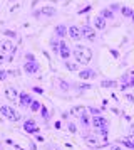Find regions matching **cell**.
<instances>
[{"instance_id": "cell-1", "label": "cell", "mask_w": 134, "mask_h": 150, "mask_svg": "<svg viewBox=\"0 0 134 150\" xmlns=\"http://www.w3.org/2000/svg\"><path fill=\"white\" fill-rule=\"evenodd\" d=\"M72 56H74V59H75L77 64H89L91 59H92L94 52H92V49L91 47L77 44V46L72 49Z\"/></svg>"}, {"instance_id": "cell-2", "label": "cell", "mask_w": 134, "mask_h": 150, "mask_svg": "<svg viewBox=\"0 0 134 150\" xmlns=\"http://www.w3.org/2000/svg\"><path fill=\"white\" fill-rule=\"evenodd\" d=\"M0 113L5 116L8 122H19L20 118H22V115H20L19 111H15L13 106H8V105H2L0 106Z\"/></svg>"}, {"instance_id": "cell-3", "label": "cell", "mask_w": 134, "mask_h": 150, "mask_svg": "<svg viewBox=\"0 0 134 150\" xmlns=\"http://www.w3.org/2000/svg\"><path fill=\"white\" fill-rule=\"evenodd\" d=\"M80 34H82L84 39H87V41H91V42H94L96 41V37H97L96 29H94L92 25H89V24H84V25L80 27Z\"/></svg>"}, {"instance_id": "cell-4", "label": "cell", "mask_w": 134, "mask_h": 150, "mask_svg": "<svg viewBox=\"0 0 134 150\" xmlns=\"http://www.w3.org/2000/svg\"><path fill=\"white\" fill-rule=\"evenodd\" d=\"M91 127H94L96 130L106 128V127H109V120H107L106 116H102V115L92 116V120H91Z\"/></svg>"}, {"instance_id": "cell-5", "label": "cell", "mask_w": 134, "mask_h": 150, "mask_svg": "<svg viewBox=\"0 0 134 150\" xmlns=\"http://www.w3.org/2000/svg\"><path fill=\"white\" fill-rule=\"evenodd\" d=\"M24 71H25L27 74H37V73H40V62L37 61V59H34V61H25Z\"/></svg>"}, {"instance_id": "cell-6", "label": "cell", "mask_w": 134, "mask_h": 150, "mask_svg": "<svg viewBox=\"0 0 134 150\" xmlns=\"http://www.w3.org/2000/svg\"><path fill=\"white\" fill-rule=\"evenodd\" d=\"M59 56L64 61H69V57L72 56V49L67 46L66 41H60V47H59Z\"/></svg>"}, {"instance_id": "cell-7", "label": "cell", "mask_w": 134, "mask_h": 150, "mask_svg": "<svg viewBox=\"0 0 134 150\" xmlns=\"http://www.w3.org/2000/svg\"><path fill=\"white\" fill-rule=\"evenodd\" d=\"M54 35H55L57 39H64L66 35H69V27H67L66 24H57V25L54 27Z\"/></svg>"}, {"instance_id": "cell-8", "label": "cell", "mask_w": 134, "mask_h": 150, "mask_svg": "<svg viewBox=\"0 0 134 150\" xmlns=\"http://www.w3.org/2000/svg\"><path fill=\"white\" fill-rule=\"evenodd\" d=\"M34 101V98H32V95L30 93H20L19 95V105H20V108H29L30 106V103Z\"/></svg>"}, {"instance_id": "cell-9", "label": "cell", "mask_w": 134, "mask_h": 150, "mask_svg": "<svg viewBox=\"0 0 134 150\" xmlns=\"http://www.w3.org/2000/svg\"><path fill=\"white\" fill-rule=\"evenodd\" d=\"M24 130H25L27 133H32V135H37L39 133V127L35 125L34 118H27L25 122H24Z\"/></svg>"}, {"instance_id": "cell-10", "label": "cell", "mask_w": 134, "mask_h": 150, "mask_svg": "<svg viewBox=\"0 0 134 150\" xmlns=\"http://www.w3.org/2000/svg\"><path fill=\"white\" fill-rule=\"evenodd\" d=\"M5 96L8 101L15 103L17 100H19V91H17V88H13V86H7L5 88Z\"/></svg>"}, {"instance_id": "cell-11", "label": "cell", "mask_w": 134, "mask_h": 150, "mask_svg": "<svg viewBox=\"0 0 134 150\" xmlns=\"http://www.w3.org/2000/svg\"><path fill=\"white\" fill-rule=\"evenodd\" d=\"M79 120H80V125H82L84 128H89V127H91V120H92V116H91V113L87 111V108L79 115Z\"/></svg>"}, {"instance_id": "cell-12", "label": "cell", "mask_w": 134, "mask_h": 150, "mask_svg": "<svg viewBox=\"0 0 134 150\" xmlns=\"http://www.w3.org/2000/svg\"><path fill=\"white\" fill-rule=\"evenodd\" d=\"M0 51L5 54H15V46L10 41H0Z\"/></svg>"}, {"instance_id": "cell-13", "label": "cell", "mask_w": 134, "mask_h": 150, "mask_svg": "<svg viewBox=\"0 0 134 150\" xmlns=\"http://www.w3.org/2000/svg\"><path fill=\"white\" fill-rule=\"evenodd\" d=\"M35 17H40V15H45V17H54V15H57V10L54 7H42L40 10L35 12Z\"/></svg>"}, {"instance_id": "cell-14", "label": "cell", "mask_w": 134, "mask_h": 150, "mask_svg": "<svg viewBox=\"0 0 134 150\" xmlns=\"http://www.w3.org/2000/svg\"><path fill=\"white\" fill-rule=\"evenodd\" d=\"M94 29H97V30H104V29L107 27V21L104 19V17H100V15H96L94 17Z\"/></svg>"}, {"instance_id": "cell-15", "label": "cell", "mask_w": 134, "mask_h": 150, "mask_svg": "<svg viewBox=\"0 0 134 150\" xmlns=\"http://www.w3.org/2000/svg\"><path fill=\"white\" fill-rule=\"evenodd\" d=\"M69 37H70L72 41H80V39H82L80 27H77V25H70V27H69Z\"/></svg>"}, {"instance_id": "cell-16", "label": "cell", "mask_w": 134, "mask_h": 150, "mask_svg": "<svg viewBox=\"0 0 134 150\" xmlns=\"http://www.w3.org/2000/svg\"><path fill=\"white\" fill-rule=\"evenodd\" d=\"M96 76H97V71L96 69H82V71H79L80 79H94Z\"/></svg>"}, {"instance_id": "cell-17", "label": "cell", "mask_w": 134, "mask_h": 150, "mask_svg": "<svg viewBox=\"0 0 134 150\" xmlns=\"http://www.w3.org/2000/svg\"><path fill=\"white\" fill-rule=\"evenodd\" d=\"M99 15H100V17H104L106 21H112V19H114V12H112L109 7L100 8V14H99Z\"/></svg>"}, {"instance_id": "cell-18", "label": "cell", "mask_w": 134, "mask_h": 150, "mask_svg": "<svg viewBox=\"0 0 134 150\" xmlns=\"http://www.w3.org/2000/svg\"><path fill=\"white\" fill-rule=\"evenodd\" d=\"M100 86L102 88H117V81H114V79H102Z\"/></svg>"}, {"instance_id": "cell-19", "label": "cell", "mask_w": 134, "mask_h": 150, "mask_svg": "<svg viewBox=\"0 0 134 150\" xmlns=\"http://www.w3.org/2000/svg\"><path fill=\"white\" fill-rule=\"evenodd\" d=\"M119 143H121V145H124V147H127V149L134 150V137H133V138H122Z\"/></svg>"}, {"instance_id": "cell-20", "label": "cell", "mask_w": 134, "mask_h": 150, "mask_svg": "<svg viewBox=\"0 0 134 150\" xmlns=\"http://www.w3.org/2000/svg\"><path fill=\"white\" fill-rule=\"evenodd\" d=\"M50 47H52V51H54V54H59L60 41H59V39H52V41H50Z\"/></svg>"}, {"instance_id": "cell-21", "label": "cell", "mask_w": 134, "mask_h": 150, "mask_svg": "<svg viewBox=\"0 0 134 150\" xmlns=\"http://www.w3.org/2000/svg\"><path fill=\"white\" fill-rule=\"evenodd\" d=\"M121 14H122V17H133L134 8H131V7H121Z\"/></svg>"}, {"instance_id": "cell-22", "label": "cell", "mask_w": 134, "mask_h": 150, "mask_svg": "<svg viewBox=\"0 0 134 150\" xmlns=\"http://www.w3.org/2000/svg\"><path fill=\"white\" fill-rule=\"evenodd\" d=\"M40 101H37V100H34L32 103H30V106H29V110L32 111V113H35V111H40Z\"/></svg>"}, {"instance_id": "cell-23", "label": "cell", "mask_w": 134, "mask_h": 150, "mask_svg": "<svg viewBox=\"0 0 134 150\" xmlns=\"http://www.w3.org/2000/svg\"><path fill=\"white\" fill-rule=\"evenodd\" d=\"M66 64V68L69 69V71H77V68H79V64L77 62H70V61H66L64 62Z\"/></svg>"}, {"instance_id": "cell-24", "label": "cell", "mask_w": 134, "mask_h": 150, "mask_svg": "<svg viewBox=\"0 0 134 150\" xmlns=\"http://www.w3.org/2000/svg\"><path fill=\"white\" fill-rule=\"evenodd\" d=\"M87 111L91 113V116H97V115H102V110H99V108H94V106H89V108H87Z\"/></svg>"}, {"instance_id": "cell-25", "label": "cell", "mask_w": 134, "mask_h": 150, "mask_svg": "<svg viewBox=\"0 0 134 150\" xmlns=\"http://www.w3.org/2000/svg\"><path fill=\"white\" fill-rule=\"evenodd\" d=\"M59 86L62 91H69V88H70V83L69 81H64V79H59Z\"/></svg>"}, {"instance_id": "cell-26", "label": "cell", "mask_w": 134, "mask_h": 150, "mask_svg": "<svg viewBox=\"0 0 134 150\" xmlns=\"http://www.w3.org/2000/svg\"><path fill=\"white\" fill-rule=\"evenodd\" d=\"M40 116H42L44 120H49V110H47L45 106H44V105L40 106Z\"/></svg>"}, {"instance_id": "cell-27", "label": "cell", "mask_w": 134, "mask_h": 150, "mask_svg": "<svg viewBox=\"0 0 134 150\" xmlns=\"http://www.w3.org/2000/svg\"><path fill=\"white\" fill-rule=\"evenodd\" d=\"M86 142L89 143V145H94V147H97V145H99L96 137H86Z\"/></svg>"}, {"instance_id": "cell-28", "label": "cell", "mask_w": 134, "mask_h": 150, "mask_svg": "<svg viewBox=\"0 0 134 150\" xmlns=\"http://www.w3.org/2000/svg\"><path fill=\"white\" fill-rule=\"evenodd\" d=\"M91 8H92V5H86L84 8H79V10H77V14H79V15L87 14V12H91Z\"/></svg>"}, {"instance_id": "cell-29", "label": "cell", "mask_w": 134, "mask_h": 150, "mask_svg": "<svg viewBox=\"0 0 134 150\" xmlns=\"http://www.w3.org/2000/svg\"><path fill=\"white\" fill-rule=\"evenodd\" d=\"M3 34H5L8 39H15V37H17V32H15V30H5Z\"/></svg>"}, {"instance_id": "cell-30", "label": "cell", "mask_w": 134, "mask_h": 150, "mask_svg": "<svg viewBox=\"0 0 134 150\" xmlns=\"http://www.w3.org/2000/svg\"><path fill=\"white\" fill-rule=\"evenodd\" d=\"M84 106H74L72 110H70V113H77V115H80V113H82V111H84Z\"/></svg>"}, {"instance_id": "cell-31", "label": "cell", "mask_w": 134, "mask_h": 150, "mask_svg": "<svg viewBox=\"0 0 134 150\" xmlns=\"http://www.w3.org/2000/svg\"><path fill=\"white\" fill-rule=\"evenodd\" d=\"M67 130H69L70 133H77V127H75L74 123H67Z\"/></svg>"}, {"instance_id": "cell-32", "label": "cell", "mask_w": 134, "mask_h": 150, "mask_svg": "<svg viewBox=\"0 0 134 150\" xmlns=\"http://www.w3.org/2000/svg\"><path fill=\"white\" fill-rule=\"evenodd\" d=\"M7 76H8V73H7L5 69H0V81H3Z\"/></svg>"}, {"instance_id": "cell-33", "label": "cell", "mask_w": 134, "mask_h": 150, "mask_svg": "<svg viewBox=\"0 0 134 150\" xmlns=\"http://www.w3.org/2000/svg\"><path fill=\"white\" fill-rule=\"evenodd\" d=\"M34 59H35V56H34L32 52H27L25 54V61H34Z\"/></svg>"}, {"instance_id": "cell-34", "label": "cell", "mask_w": 134, "mask_h": 150, "mask_svg": "<svg viewBox=\"0 0 134 150\" xmlns=\"http://www.w3.org/2000/svg\"><path fill=\"white\" fill-rule=\"evenodd\" d=\"M91 88H92L91 84H79V89H80V91H86V89H91Z\"/></svg>"}, {"instance_id": "cell-35", "label": "cell", "mask_w": 134, "mask_h": 150, "mask_svg": "<svg viewBox=\"0 0 134 150\" xmlns=\"http://www.w3.org/2000/svg\"><path fill=\"white\" fill-rule=\"evenodd\" d=\"M109 8H111L112 12H116V10H121V5H119V4H112V5H111Z\"/></svg>"}, {"instance_id": "cell-36", "label": "cell", "mask_w": 134, "mask_h": 150, "mask_svg": "<svg viewBox=\"0 0 134 150\" xmlns=\"http://www.w3.org/2000/svg\"><path fill=\"white\" fill-rule=\"evenodd\" d=\"M34 91H35V93H40V95H42V93H44V89L40 88V86H35V88H32Z\"/></svg>"}, {"instance_id": "cell-37", "label": "cell", "mask_w": 134, "mask_h": 150, "mask_svg": "<svg viewBox=\"0 0 134 150\" xmlns=\"http://www.w3.org/2000/svg\"><path fill=\"white\" fill-rule=\"evenodd\" d=\"M111 54H112L114 57H119V52H117V51H116V49H111Z\"/></svg>"}, {"instance_id": "cell-38", "label": "cell", "mask_w": 134, "mask_h": 150, "mask_svg": "<svg viewBox=\"0 0 134 150\" xmlns=\"http://www.w3.org/2000/svg\"><path fill=\"white\" fill-rule=\"evenodd\" d=\"M126 98H127V101H131V103H134V96H133V95H127Z\"/></svg>"}, {"instance_id": "cell-39", "label": "cell", "mask_w": 134, "mask_h": 150, "mask_svg": "<svg viewBox=\"0 0 134 150\" xmlns=\"http://www.w3.org/2000/svg\"><path fill=\"white\" fill-rule=\"evenodd\" d=\"M111 150H121V145H112V147H111Z\"/></svg>"}, {"instance_id": "cell-40", "label": "cell", "mask_w": 134, "mask_h": 150, "mask_svg": "<svg viewBox=\"0 0 134 150\" xmlns=\"http://www.w3.org/2000/svg\"><path fill=\"white\" fill-rule=\"evenodd\" d=\"M37 140H39V142L42 143V142H44V137H42V135H39V133H37Z\"/></svg>"}, {"instance_id": "cell-41", "label": "cell", "mask_w": 134, "mask_h": 150, "mask_svg": "<svg viewBox=\"0 0 134 150\" xmlns=\"http://www.w3.org/2000/svg\"><path fill=\"white\" fill-rule=\"evenodd\" d=\"M131 135L134 137V123H133V125H131Z\"/></svg>"}, {"instance_id": "cell-42", "label": "cell", "mask_w": 134, "mask_h": 150, "mask_svg": "<svg viewBox=\"0 0 134 150\" xmlns=\"http://www.w3.org/2000/svg\"><path fill=\"white\" fill-rule=\"evenodd\" d=\"M49 150H59V149H57V147H54V149H49Z\"/></svg>"}, {"instance_id": "cell-43", "label": "cell", "mask_w": 134, "mask_h": 150, "mask_svg": "<svg viewBox=\"0 0 134 150\" xmlns=\"http://www.w3.org/2000/svg\"><path fill=\"white\" fill-rule=\"evenodd\" d=\"M131 21H133V24H134V14H133V17H131Z\"/></svg>"}, {"instance_id": "cell-44", "label": "cell", "mask_w": 134, "mask_h": 150, "mask_svg": "<svg viewBox=\"0 0 134 150\" xmlns=\"http://www.w3.org/2000/svg\"><path fill=\"white\" fill-rule=\"evenodd\" d=\"M0 150H2V145H0Z\"/></svg>"}, {"instance_id": "cell-45", "label": "cell", "mask_w": 134, "mask_h": 150, "mask_svg": "<svg viewBox=\"0 0 134 150\" xmlns=\"http://www.w3.org/2000/svg\"><path fill=\"white\" fill-rule=\"evenodd\" d=\"M10 2H13V0H10Z\"/></svg>"}]
</instances>
